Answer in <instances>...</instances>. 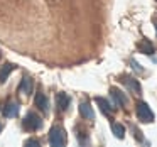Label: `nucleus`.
<instances>
[{
    "label": "nucleus",
    "mask_w": 157,
    "mask_h": 147,
    "mask_svg": "<svg viewBox=\"0 0 157 147\" xmlns=\"http://www.w3.org/2000/svg\"><path fill=\"white\" fill-rule=\"evenodd\" d=\"M95 102H96V105L100 106V110H101L103 113H105V115H112V106H110V103L106 102L105 98H100V96H96L95 98Z\"/></svg>",
    "instance_id": "obj_5"
},
{
    "label": "nucleus",
    "mask_w": 157,
    "mask_h": 147,
    "mask_svg": "<svg viewBox=\"0 0 157 147\" xmlns=\"http://www.w3.org/2000/svg\"><path fill=\"white\" fill-rule=\"evenodd\" d=\"M132 64H133V68H135V69H137V71H142V68H140V66H139V64H137V63H135V61H132Z\"/></svg>",
    "instance_id": "obj_16"
},
{
    "label": "nucleus",
    "mask_w": 157,
    "mask_h": 147,
    "mask_svg": "<svg viewBox=\"0 0 157 147\" xmlns=\"http://www.w3.org/2000/svg\"><path fill=\"white\" fill-rule=\"evenodd\" d=\"M110 93H112V96L117 100V103H118V105H125V103H127L125 95H123L118 88H112V90H110Z\"/></svg>",
    "instance_id": "obj_10"
},
{
    "label": "nucleus",
    "mask_w": 157,
    "mask_h": 147,
    "mask_svg": "<svg viewBox=\"0 0 157 147\" xmlns=\"http://www.w3.org/2000/svg\"><path fill=\"white\" fill-rule=\"evenodd\" d=\"M19 91L24 93V95H31L32 93V81L29 78H24L21 81V86H19Z\"/></svg>",
    "instance_id": "obj_9"
},
{
    "label": "nucleus",
    "mask_w": 157,
    "mask_h": 147,
    "mask_svg": "<svg viewBox=\"0 0 157 147\" xmlns=\"http://www.w3.org/2000/svg\"><path fill=\"white\" fill-rule=\"evenodd\" d=\"M49 144L54 147H61L66 144V132L61 127H52L49 132Z\"/></svg>",
    "instance_id": "obj_1"
},
{
    "label": "nucleus",
    "mask_w": 157,
    "mask_h": 147,
    "mask_svg": "<svg viewBox=\"0 0 157 147\" xmlns=\"http://www.w3.org/2000/svg\"><path fill=\"white\" fill-rule=\"evenodd\" d=\"M36 105L39 106V108L42 110V112H48V106H49V103H48V98H46L42 93H39L37 96H36Z\"/></svg>",
    "instance_id": "obj_12"
},
{
    "label": "nucleus",
    "mask_w": 157,
    "mask_h": 147,
    "mask_svg": "<svg viewBox=\"0 0 157 147\" xmlns=\"http://www.w3.org/2000/svg\"><path fill=\"white\" fill-rule=\"evenodd\" d=\"M0 130H2V125H0Z\"/></svg>",
    "instance_id": "obj_18"
},
{
    "label": "nucleus",
    "mask_w": 157,
    "mask_h": 147,
    "mask_svg": "<svg viewBox=\"0 0 157 147\" xmlns=\"http://www.w3.org/2000/svg\"><path fill=\"white\" fill-rule=\"evenodd\" d=\"M79 113H81V117H85L86 120L95 118V112H93V108L88 103H81V105H79Z\"/></svg>",
    "instance_id": "obj_4"
},
{
    "label": "nucleus",
    "mask_w": 157,
    "mask_h": 147,
    "mask_svg": "<svg viewBox=\"0 0 157 147\" xmlns=\"http://www.w3.org/2000/svg\"><path fill=\"white\" fill-rule=\"evenodd\" d=\"M123 81H125V85L128 86L130 90H133L135 93H140V85H139V81H135L133 78H128V76H127Z\"/></svg>",
    "instance_id": "obj_14"
},
{
    "label": "nucleus",
    "mask_w": 157,
    "mask_h": 147,
    "mask_svg": "<svg viewBox=\"0 0 157 147\" xmlns=\"http://www.w3.org/2000/svg\"><path fill=\"white\" fill-rule=\"evenodd\" d=\"M56 103H58L59 110H66L69 106V96L66 95V93H59V95L56 96Z\"/></svg>",
    "instance_id": "obj_7"
},
{
    "label": "nucleus",
    "mask_w": 157,
    "mask_h": 147,
    "mask_svg": "<svg viewBox=\"0 0 157 147\" xmlns=\"http://www.w3.org/2000/svg\"><path fill=\"white\" fill-rule=\"evenodd\" d=\"M139 51L144 52V54H154V51H155V48H154V44L150 41H142L139 44Z\"/></svg>",
    "instance_id": "obj_8"
},
{
    "label": "nucleus",
    "mask_w": 157,
    "mask_h": 147,
    "mask_svg": "<svg viewBox=\"0 0 157 147\" xmlns=\"http://www.w3.org/2000/svg\"><path fill=\"white\" fill-rule=\"evenodd\" d=\"M155 31H157V21H155Z\"/></svg>",
    "instance_id": "obj_17"
},
{
    "label": "nucleus",
    "mask_w": 157,
    "mask_h": 147,
    "mask_svg": "<svg viewBox=\"0 0 157 147\" xmlns=\"http://www.w3.org/2000/svg\"><path fill=\"white\" fill-rule=\"evenodd\" d=\"M25 144H27V145H37V140H34V139H32V140H27V142H25Z\"/></svg>",
    "instance_id": "obj_15"
},
{
    "label": "nucleus",
    "mask_w": 157,
    "mask_h": 147,
    "mask_svg": "<svg viewBox=\"0 0 157 147\" xmlns=\"http://www.w3.org/2000/svg\"><path fill=\"white\" fill-rule=\"evenodd\" d=\"M112 130H113V133H115L117 139H123V135H125V127H123L122 123H113Z\"/></svg>",
    "instance_id": "obj_13"
},
{
    "label": "nucleus",
    "mask_w": 157,
    "mask_h": 147,
    "mask_svg": "<svg viewBox=\"0 0 157 147\" xmlns=\"http://www.w3.org/2000/svg\"><path fill=\"white\" fill-rule=\"evenodd\" d=\"M137 117H139V120H142V122H152V120H154L152 110H150L149 105L144 103V102L137 103Z\"/></svg>",
    "instance_id": "obj_2"
},
{
    "label": "nucleus",
    "mask_w": 157,
    "mask_h": 147,
    "mask_svg": "<svg viewBox=\"0 0 157 147\" xmlns=\"http://www.w3.org/2000/svg\"><path fill=\"white\" fill-rule=\"evenodd\" d=\"M12 69H14V64H10V63H7V64L2 66V69H0V81L2 83L7 81V78H9V75H10Z\"/></svg>",
    "instance_id": "obj_11"
},
{
    "label": "nucleus",
    "mask_w": 157,
    "mask_h": 147,
    "mask_svg": "<svg viewBox=\"0 0 157 147\" xmlns=\"http://www.w3.org/2000/svg\"><path fill=\"white\" fill-rule=\"evenodd\" d=\"M24 127H25V130L34 132V130H37L39 127H41V118L32 112L27 113V117H25V120H24Z\"/></svg>",
    "instance_id": "obj_3"
},
{
    "label": "nucleus",
    "mask_w": 157,
    "mask_h": 147,
    "mask_svg": "<svg viewBox=\"0 0 157 147\" xmlns=\"http://www.w3.org/2000/svg\"><path fill=\"white\" fill-rule=\"evenodd\" d=\"M4 115L7 117V118L17 117L19 115V105H17V103H9V105L4 108Z\"/></svg>",
    "instance_id": "obj_6"
}]
</instances>
